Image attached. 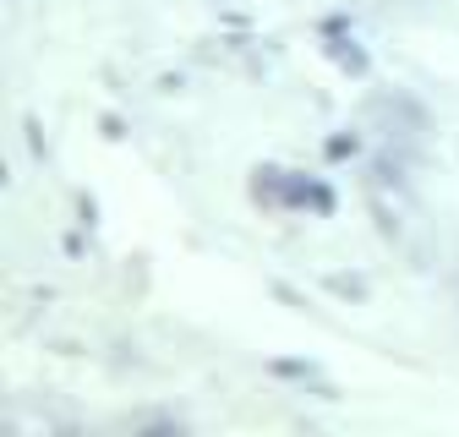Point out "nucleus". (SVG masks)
I'll list each match as a JSON object with an SVG mask.
<instances>
[{"label":"nucleus","instance_id":"f257e3e1","mask_svg":"<svg viewBox=\"0 0 459 437\" xmlns=\"http://www.w3.org/2000/svg\"><path fill=\"white\" fill-rule=\"evenodd\" d=\"M333 55H339V66H351V72H356V77H361V72H367V55H361V49H356V44H351V39H333Z\"/></svg>","mask_w":459,"mask_h":437},{"label":"nucleus","instance_id":"7ed1b4c3","mask_svg":"<svg viewBox=\"0 0 459 437\" xmlns=\"http://www.w3.org/2000/svg\"><path fill=\"white\" fill-rule=\"evenodd\" d=\"M351 153H356V137H333L328 142V159H351Z\"/></svg>","mask_w":459,"mask_h":437},{"label":"nucleus","instance_id":"f03ea898","mask_svg":"<svg viewBox=\"0 0 459 437\" xmlns=\"http://www.w3.org/2000/svg\"><path fill=\"white\" fill-rule=\"evenodd\" d=\"M273 372H279V377H317L312 361H273Z\"/></svg>","mask_w":459,"mask_h":437}]
</instances>
